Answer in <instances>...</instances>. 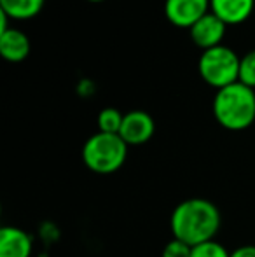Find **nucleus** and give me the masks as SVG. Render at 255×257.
Listing matches in <instances>:
<instances>
[{
    "label": "nucleus",
    "mask_w": 255,
    "mask_h": 257,
    "mask_svg": "<svg viewBox=\"0 0 255 257\" xmlns=\"http://www.w3.org/2000/svg\"><path fill=\"white\" fill-rule=\"evenodd\" d=\"M225 27L227 25L210 11L208 14H204L201 20H197L196 23L189 28V34H191L192 42L201 48L203 51L211 48H217L220 46L222 39L225 35Z\"/></svg>",
    "instance_id": "obj_7"
},
{
    "label": "nucleus",
    "mask_w": 255,
    "mask_h": 257,
    "mask_svg": "<svg viewBox=\"0 0 255 257\" xmlns=\"http://www.w3.org/2000/svg\"><path fill=\"white\" fill-rule=\"evenodd\" d=\"M213 115L225 130H246L255 121V91L239 81L217 89L213 98Z\"/></svg>",
    "instance_id": "obj_2"
},
{
    "label": "nucleus",
    "mask_w": 255,
    "mask_h": 257,
    "mask_svg": "<svg viewBox=\"0 0 255 257\" xmlns=\"http://www.w3.org/2000/svg\"><path fill=\"white\" fill-rule=\"evenodd\" d=\"M210 13V0H166L164 14L180 28H191L197 20Z\"/></svg>",
    "instance_id": "obj_6"
},
{
    "label": "nucleus",
    "mask_w": 255,
    "mask_h": 257,
    "mask_svg": "<svg viewBox=\"0 0 255 257\" xmlns=\"http://www.w3.org/2000/svg\"><path fill=\"white\" fill-rule=\"evenodd\" d=\"M44 4L46 0H0V11L11 20H30L41 13Z\"/></svg>",
    "instance_id": "obj_11"
},
{
    "label": "nucleus",
    "mask_w": 255,
    "mask_h": 257,
    "mask_svg": "<svg viewBox=\"0 0 255 257\" xmlns=\"http://www.w3.org/2000/svg\"><path fill=\"white\" fill-rule=\"evenodd\" d=\"M30 39L25 32L18 30V28H9L4 34H0V54L4 60L13 61H23L30 54Z\"/></svg>",
    "instance_id": "obj_10"
},
{
    "label": "nucleus",
    "mask_w": 255,
    "mask_h": 257,
    "mask_svg": "<svg viewBox=\"0 0 255 257\" xmlns=\"http://www.w3.org/2000/svg\"><path fill=\"white\" fill-rule=\"evenodd\" d=\"M192 254V247L187 243H184V241L180 240H171L168 241L166 245H164L163 248V254L161 257H191Z\"/></svg>",
    "instance_id": "obj_15"
},
{
    "label": "nucleus",
    "mask_w": 255,
    "mask_h": 257,
    "mask_svg": "<svg viewBox=\"0 0 255 257\" xmlns=\"http://www.w3.org/2000/svg\"><path fill=\"white\" fill-rule=\"evenodd\" d=\"M156 122L145 110H131L124 114L119 137L129 146H142L154 137Z\"/></svg>",
    "instance_id": "obj_5"
},
{
    "label": "nucleus",
    "mask_w": 255,
    "mask_h": 257,
    "mask_svg": "<svg viewBox=\"0 0 255 257\" xmlns=\"http://www.w3.org/2000/svg\"><path fill=\"white\" fill-rule=\"evenodd\" d=\"M239 61L241 58L231 48L220 44L201 53L197 68L206 84L222 89L239 81Z\"/></svg>",
    "instance_id": "obj_4"
},
{
    "label": "nucleus",
    "mask_w": 255,
    "mask_h": 257,
    "mask_svg": "<svg viewBox=\"0 0 255 257\" xmlns=\"http://www.w3.org/2000/svg\"><path fill=\"white\" fill-rule=\"evenodd\" d=\"M89 2H103V0H89Z\"/></svg>",
    "instance_id": "obj_17"
},
{
    "label": "nucleus",
    "mask_w": 255,
    "mask_h": 257,
    "mask_svg": "<svg viewBox=\"0 0 255 257\" xmlns=\"http://www.w3.org/2000/svg\"><path fill=\"white\" fill-rule=\"evenodd\" d=\"M191 257H231V252H227V248L218 241L211 240L192 247Z\"/></svg>",
    "instance_id": "obj_14"
},
{
    "label": "nucleus",
    "mask_w": 255,
    "mask_h": 257,
    "mask_svg": "<svg viewBox=\"0 0 255 257\" xmlns=\"http://www.w3.org/2000/svg\"><path fill=\"white\" fill-rule=\"evenodd\" d=\"M231 257H255V245H243L231 252Z\"/></svg>",
    "instance_id": "obj_16"
},
{
    "label": "nucleus",
    "mask_w": 255,
    "mask_h": 257,
    "mask_svg": "<svg viewBox=\"0 0 255 257\" xmlns=\"http://www.w3.org/2000/svg\"><path fill=\"white\" fill-rule=\"evenodd\" d=\"M175 240L196 247L211 241L220 227V212L204 198H191L175 206L170 219Z\"/></svg>",
    "instance_id": "obj_1"
},
{
    "label": "nucleus",
    "mask_w": 255,
    "mask_h": 257,
    "mask_svg": "<svg viewBox=\"0 0 255 257\" xmlns=\"http://www.w3.org/2000/svg\"><path fill=\"white\" fill-rule=\"evenodd\" d=\"M124 114H121L117 108L107 107L98 114V132L102 133H112V135H119L121 126H123Z\"/></svg>",
    "instance_id": "obj_12"
},
{
    "label": "nucleus",
    "mask_w": 255,
    "mask_h": 257,
    "mask_svg": "<svg viewBox=\"0 0 255 257\" xmlns=\"http://www.w3.org/2000/svg\"><path fill=\"white\" fill-rule=\"evenodd\" d=\"M255 0H210V11L225 25H238L253 13Z\"/></svg>",
    "instance_id": "obj_9"
},
{
    "label": "nucleus",
    "mask_w": 255,
    "mask_h": 257,
    "mask_svg": "<svg viewBox=\"0 0 255 257\" xmlns=\"http://www.w3.org/2000/svg\"><path fill=\"white\" fill-rule=\"evenodd\" d=\"M128 156V144L119 135L95 133L82 147V161L91 172L98 175H110L124 165Z\"/></svg>",
    "instance_id": "obj_3"
},
{
    "label": "nucleus",
    "mask_w": 255,
    "mask_h": 257,
    "mask_svg": "<svg viewBox=\"0 0 255 257\" xmlns=\"http://www.w3.org/2000/svg\"><path fill=\"white\" fill-rule=\"evenodd\" d=\"M32 236L21 227L6 226L0 231V257H30Z\"/></svg>",
    "instance_id": "obj_8"
},
{
    "label": "nucleus",
    "mask_w": 255,
    "mask_h": 257,
    "mask_svg": "<svg viewBox=\"0 0 255 257\" xmlns=\"http://www.w3.org/2000/svg\"><path fill=\"white\" fill-rule=\"evenodd\" d=\"M239 82L255 89V49L241 56L239 61Z\"/></svg>",
    "instance_id": "obj_13"
}]
</instances>
